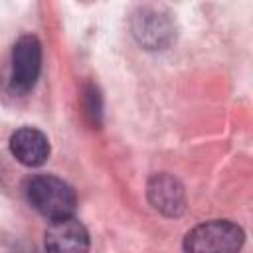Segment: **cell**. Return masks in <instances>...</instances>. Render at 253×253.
<instances>
[{
	"mask_svg": "<svg viewBox=\"0 0 253 253\" xmlns=\"http://www.w3.org/2000/svg\"><path fill=\"white\" fill-rule=\"evenodd\" d=\"M26 196L32 208L51 221L71 217L77 206V198L71 186L49 174L34 176L26 186Z\"/></svg>",
	"mask_w": 253,
	"mask_h": 253,
	"instance_id": "1",
	"label": "cell"
},
{
	"mask_svg": "<svg viewBox=\"0 0 253 253\" xmlns=\"http://www.w3.org/2000/svg\"><path fill=\"white\" fill-rule=\"evenodd\" d=\"M148 198L152 206L166 215H178L184 210V190L178 180L168 174H158L150 180Z\"/></svg>",
	"mask_w": 253,
	"mask_h": 253,
	"instance_id": "6",
	"label": "cell"
},
{
	"mask_svg": "<svg viewBox=\"0 0 253 253\" xmlns=\"http://www.w3.org/2000/svg\"><path fill=\"white\" fill-rule=\"evenodd\" d=\"M243 245V231L227 219H213L196 225L184 237L186 253H237Z\"/></svg>",
	"mask_w": 253,
	"mask_h": 253,
	"instance_id": "2",
	"label": "cell"
},
{
	"mask_svg": "<svg viewBox=\"0 0 253 253\" xmlns=\"http://www.w3.org/2000/svg\"><path fill=\"white\" fill-rule=\"evenodd\" d=\"M42 69V43L36 36H22L12 49V75L10 85L16 93H28Z\"/></svg>",
	"mask_w": 253,
	"mask_h": 253,
	"instance_id": "3",
	"label": "cell"
},
{
	"mask_svg": "<svg viewBox=\"0 0 253 253\" xmlns=\"http://www.w3.org/2000/svg\"><path fill=\"white\" fill-rule=\"evenodd\" d=\"M10 150L18 162L26 166H42L49 156V142L42 130L34 126H22L12 134Z\"/></svg>",
	"mask_w": 253,
	"mask_h": 253,
	"instance_id": "5",
	"label": "cell"
},
{
	"mask_svg": "<svg viewBox=\"0 0 253 253\" xmlns=\"http://www.w3.org/2000/svg\"><path fill=\"white\" fill-rule=\"evenodd\" d=\"M45 251L47 253H87L89 235L85 225L71 217L55 219L45 229Z\"/></svg>",
	"mask_w": 253,
	"mask_h": 253,
	"instance_id": "4",
	"label": "cell"
}]
</instances>
